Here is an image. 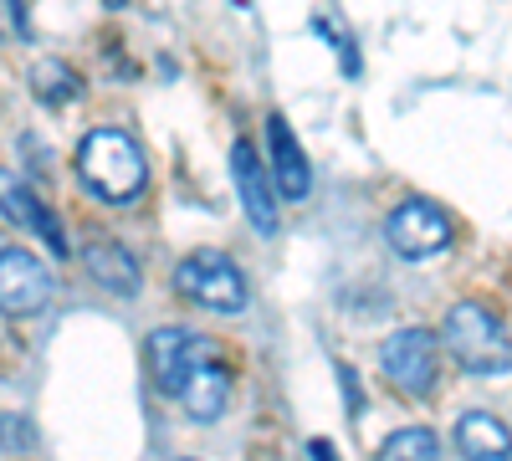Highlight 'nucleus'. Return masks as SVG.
Instances as JSON below:
<instances>
[{
	"label": "nucleus",
	"instance_id": "f257e3e1",
	"mask_svg": "<svg viewBox=\"0 0 512 461\" xmlns=\"http://www.w3.org/2000/svg\"><path fill=\"white\" fill-rule=\"evenodd\" d=\"M72 164H77V180L88 185V195H98L103 205H128L149 185L144 149L123 129H88L77 154H72Z\"/></svg>",
	"mask_w": 512,
	"mask_h": 461
},
{
	"label": "nucleus",
	"instance_id": "f03ea898",
	"mask_svg": "<svg viewBox=\"0 0 512 461\" xmlns=\"http://www.w3.org/2000/svg\"><path fill=\"white\" fill-rule=\"evenodd\" d=\"M441 339L451 349V359L466 374H507L512 369V333L502 328V318L482 303H456L446 313Z\"/></svg>",
	"mask_w": 512,
	"mask_h": 461
},
{
	"label": "nucleus",
	"instance_id": "7ed1b4c3",
	"mask_svg": "<svg viewBox=\"0 0 512 461\" xmlns=\"http://www.w3.org/2000/svg\"><path fill=\"white\" fill-rule=\"evenodd\" d=\"M175 292L185 303H195L205 313H221V318L246 308V277L236 272V262L226 251H190L175 267Z\"/></svg>",
	"mask_w": 512,
	"mask_h": 461
},
{
	"label": "nucleus",
	"instance_id": "20e7f679",
	"mask_svg": "<svg viewBox=\"0 0 512 461\" xmlns=\"http://www.w3.org/2000/svg\"><path fill=\"white\" fill-rule=\"evenodd\" d=\"M451 236H456L451 216L441 211V205L420 200V195L400 200L395 211H390V221H384V241H390V251H395V257H405V262L441 257V251L451 246Z\"/></svg>",
	"mask_w": 512,
	"mask_h": 461
},
{
	"label": "nucleus",
	"instance_id": "39448f33",
	"mask_svg": "<svg viewBox=\"0 0 512 461\" xmlns=\"http://www.w3.org/2000/svg\"><path fill=\"white\" fill-rule=\"evenodd\" d=\"M436 339L425 328H400L390 333V339L379 344V369H384V380H390L400 395L410 400H431L436 390Z\"/></svg>",
	"mask_w": 512,
	"mask_h": 461
},
{
	"label": "nucleus",
	"instance_id": "423d86ee",
	"mask_svg": "<svg viewBox=\"0 0 512 461\" xmlns=\"http://www.w3.org/2000/svg\"><path fill=\"white\" fill-rule=\"evenodd\" d=\"M210 339L195 328H154L149 333V344H144V364H149V380L159 385V395H169L180 405L185 385H190V374L195 364L205 359Z\"/></svg>",
	"mask_w": 512,
	"mask_h": 461
},
{
	"label": "nucleus",
	"instance_id": "0eeeda50",
	"mask_svg": "<svg viewBox=\"0 0 512 461\" xmlns=\"http://www.w3.org/2000/svg\"><path fill=\"white\" fill-rule=\"evenodd\" d=\"M47 303H52V272L31 251L6 246L0 251V308H6V318H36Z\"/></svg>",
	"mask_w": 512,
	"mask_h": 461
},
{
	"label": "nucleus",
	"instance_id": "6e6552de",
	"mask_svg": "<svg viewBox=\"0 0 512 461\" xmlns=\"http://www.w3.org/2000/svg\"><path fill=\"white\" fill-rule=\"evenodd\" d=\"M231 175H236L241 211L256 226V236H277V180H267L262 159H256V149L246 139L231 144Z\"/></svg>",
	"mask_w": 512,
	"mask_h": 461
},
{
	"label": "nucleus",
	"instance_id": "1a4fd4ad",
	"mask_svg": "<svg viewBox=\"0 0 512 461\" xmlns=\"http://www.w3.org/2000/svg\"><path fill=\"white\" fill-rule=\"evenodd\" d=\"M6 216L21 226V231H31L41 246L52 251V257H72V241H67V231H62V221H57V211L47 200H41L31 185H21L16 175H6Z\"/></svg>",
	"mask_w": 512,
	"mask_h": 461
},
{
	"label": "nucleus",
	"instance_id": "9d476101",
	"mask_svg": "<svg viewBox=\"0 0 512 461\" xmlns=\"http://www.w3.org/2000/svg\"><path fill=\"white\" fill-rule=\"evenodd\" d=\"M180 405H185L190 421H200V426H210V421H221V415H226V405H231V369H226V359H221L216 344H210L205 359L195 364Z\"/></svg>",
	"mask_w": 512,
	"mask_h": 461
},
{
	"label": "nucleus",
	"instance_id": "9b49d317",
	"mask_svg": "<svg viewBox=\"0 0 512 461\" xmlns=\"http://www.w3.org/2000/svg\"><path fill=\"white\" fill-rule=\"evenodd\" d=\"M267 159H272L277 195H282V200H308V190H313V170H308L303 144H297L292 123H287L282 113L267 118Z\"/></svg>",
	"mask_w": 512,
	"mask_h": 461
},
{
	"label": "nucleus",
	"instance_id": "f8f14e48",
	"mask_svg": "<svg viewBox=\"0 0 512 461\" xmlns=\"http://www.w3.org/2000/svg\"><path fill=\"white\" fill-rule=\"evenodd\" d=\"M82 267H88V277L103 287V292H118V298H134L144 272H139V257L128 246H118L113 236H93L88 246H82Z\"/></svg>",
	"mask_w": 512,
	"mask_h": 461
},
{
	"label": "nucleus",
	"instance_id": "ddd939ff",
	"mask_svg": "<svg viewBox=\"0 0 512 461\" xmlns=\"http://www.w3.org/2000/svg\"><path fill=\"white\" fill-rule=\"evenodd\" d=\"M456 451L466 461H512V431L487 410H466L456 421Z\"/></svg>",
	"mask_w": 512,
	"mask_h": 461
},
{
	"label": "nucleus",
	"instance_id": "4468645a",
	"mask_svg": "<svg viewBox=\"0 0 512 461\" xmlns=\"http://www.w3.org/2000/svg\"><path fill=\"white\" fill-rule=\"evenodd\" d=\"M31 93H36V103H47V108H67V103L82 98V77L67 62H36L31 67Z\"/></svg>",
	"mask_w": 512,
	"mask_h": 461
},
{
	"label": "nucleus",
	"instance_id": "2eb2a0df",
	"mask_svg": "<svg viewBox=\"0 0 512 461\" xmlns=\"http://www.w3.org/2000/svg\"><path fill=\"white\" fill-rule=\"evenodd\" d=\"M374 461H441V436L431 426H405L374 451Z\"/></svg>",
	"mask_w": 512,
	"mask_h": 461
},
{
	"label": "nucleus",
	"instance_id": "dca6fc26",
	"mask_svg": "<svg viewBox=\"0 0 512 461\" xmlns=\"http://www.w3.org/2000/svg\"><path fill=\"white\" fill-rule=\"evenodd\" d=\"M6 11H11V36L31 41V26H26V6H21V0H6Z\"/></svg>",
	"mask_w": 512,
	"mask_h": 461
},
{
	"label": "nucleus",
	"instance_id": "f3484780",
	"mask_svg": "<svg viewBox=\"0 0 512 461\" xmlns=\"http://www.w3.org/2000/svg\"><path fill=\"white\" fill-rule=\"evenodd\" d=\"M308 456H313V461H338L328 441H308Z\"/></svg>",
	"mask_w": 512,
	"mask_h": 461
},
{
	"label": "nucleus",
	"instance_id": "a211bd4d",
	"mask_svg": "<svg viewBox=\"0 0 512 461\" xmlns=\"http://www.w3.org/2000/svg\"><path fill=\"white\" fill-rule=\"evenodd\" d=\"M103 6H108V11H123V6H128V0H103Z\"/></svg>",
	"mask_w": 512,
	"mask_h": 461
},
{
	"label": "nucleus",
	"instance_id": "6ab92c4d",
	"mask_svg": "<svg viewBox=\"0 0 512 461\" xmlns=\"http://www.w3.org/2000/svg\"><path fill=\"white\" fill-rule=\"evenodd\" d=\"M175 461H195V456H175Z\"/></svg>",
	"mask_w": 512,
	"mask_h": 461
}]
</instances>
